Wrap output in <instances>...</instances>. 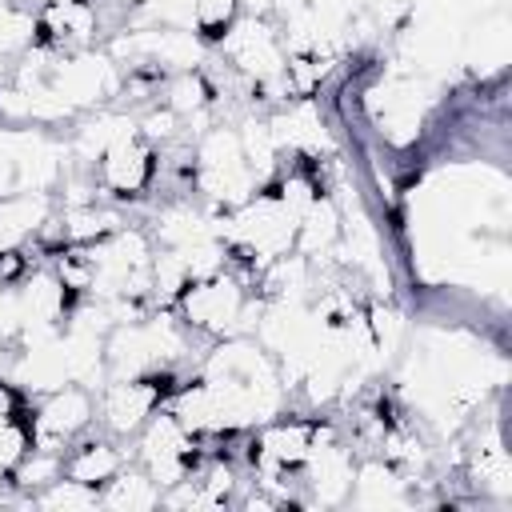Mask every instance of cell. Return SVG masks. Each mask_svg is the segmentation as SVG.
Listing matches in <instances>:
<instances>
[{
    "label": "cell",
    "mask_w": 512,
    "mask_h": 512,
    "mask_svg": "<svg viewBox=\"0 0 512 512\" xmlns=\"http://www.w3.org/2000/svg\"><path fill=\"white\" fill-rule=\"evenodd\" d=\"M240 12H244V16H260V20H268V16L276 12V0H240Z\"/></svg>",
    "instance_id": "4dcf8cb0"
},
{
    "label": "cell",
    "mask_w": 512,
    "mask_h": 512,
    "mask_svg": "<svg viewBox=\"0 0 512 512\" xmlns=\"http://www.w3.org/2000/svg\"><path fill=\"white\" fill-rule=\"evenodd\" d=\"M4 476H8V472H4V468H0V480H4Z\"/></svg>",
    "instance_id": "e575fe53"
},
{
    "label": "cell",
    "mask_w": 512,
    "mask_h": 512,
    "mask_svg": "<svg viewBox=\"0 0 512 512\" xmlns=\"http://www.w3.org/2000/svg\"><path fill=\"white\" fill-rule=\"evenodd\" d=\"M136 124H140V136H144L148 144H156V140L164 144V140H172V136L180 132V116H176L168 104H164V108H152V112L140 116Z\"/></svg>",
    "instance_id": "f546056e"
},
{
    "label": "cell",
    "mask_w": 512,
    "mask_h": 512,
    "mask_svg": "<svg viewBox=\"0 0 512 512\" xmlns=\"http://www.w3.org/2000/svg\"><path fill=\"white\" fill-rule=\"evenodd\" d=\"M48 80H52V88H56L76 112H92L96 104H104L108 96H116V92L124 88L120 64H116L108 52H96V48H80V52L56 56Z\"/></svg>",
    "instance_id": "3957f363"
},
{
    "label": "cell",
    "mask_w": 512,
    "mask_h": 512,
    "mask_svg": "<svg viewBox=\"0 0 512 512\" xmlns=\"http://www.w3.org/2000/svg\"><path fill=\"white\" fill-rule=\"evenodd\" d=\"M220 52L232 60V68L248 80V84H260V80H272L284 72L288 64V52H284V40H280V28L272 20H260V16H236L224 36L216 40Z\"/></svg>",
    "instance_id": "6da1fadb"
},
{
    "label": "cell",
    "mask_w": 512,
    "mask_h": 512,
    "mask_svg": "<svg viewBox=\"0 0 512 512\" xmlns=\"http://www.w3.org/2000/svg\"><path fill=\"white\" fill-rule=\"evenodd\" d=\"M164 404L160 376H132V380H108L100 388V420L112 436H132L144 428V420Z\"/></svg>",
    "instance_id": "52a82bcc"
},
{
    "label": "cell",
    "mask_w": 512,
    "mask_h": 512,
    "mask_svg": "<svg viewBox=\"0 0 512 512\" xmlns=\"http://www.w3.org/2000/svg\"><path fill=\"white\" fill-rule=\"evenodd\" d=\"M96 164H100V188H108L112 196H136L152 180V144L144 136L120 140Z\"/></svg>",
    "instance_id": "9c48e42d"
},
{
    "label": "cell",
    "mask_w": 512,
    "mask_h": 512,
    "mask_svg": "<svg viewBox=\"0 0 512 512\" xmlns=\"http://www.w3.org/2000/svg\"><path fill=\"white\" fill-rule=\"evenodd\" d=\"M116 228H120V216H116L112 208H100L96 200H92V204H72V208H64V224H60L64 244H72V248H88V244L112 236Z\"/></svg>",
    "instance_id": "ac0fdd59"
},
{
    "label": "cell",
    "mask_w": 512,
    "mask_h": 512,
    "mask_svg": "<svg viewBox=\"0 0 512 512\" xmlns=\"http://www.w3.org/2000/svg\"><path fill=\"white\" fill-rule=\"evenodd\" d=\"M52 220V192H8L0 196V248L16 252L28 236Z\"/></svg>",
    "instance_id": "8fae6325"
},
{
    "label": "cell",
    "mask_w": 512,
    "mask_h": 512,
    "mask_svg": "<svg viewBox=\"0 0 512 512\" xmlns=\"http://www.w3.org/2000/svg\"><path fill=\"white\" fill-rule=\"evenodd\" d=\"M336 240H340V200L320 192L312 200V208L296 220V244H292V252H300V256H308L316 264V260L332 256Z\"/></svg>",
    "instance_id": "4fadbf2b"
},
{
    "label": "cell",
    "mask_w": 512,
    "mask_h": 512,
    "mask_svg": "<svg viewBox=\"0 0 512 512\" xmlns=\"http://www.w3.org/2000/svg\"><path fill=\"white\" fill-rule=\"evenodd\" d=\"M236 16H240V0H196V32L208 44H216Z\"/></svg>",
    "instance_id": "f1b7e54d"
},
{
    "label": "cell",
    "mask_w": 512,
    "mask_h": 512,
    "mask_svg": "<svg viewBox=\"0 0 512 512\" xmlns=\"http://www.w3.org/2000/svg\"><path fill=\"white\" fill-rule=\"evenodd\" d=\"M96 408H92V392L80 384H64L56 392H48L32 416V448H48L60 452L76 432H84L92 424Z\"/></svg>",
    "instance_id": "8992f818"
},
{
    "label": "cell",
    "mask_w": 512,
    "mask_h": 512,
    "mask_svg": "<svg viewBox=\"0 0 512 512\" xmlns=\"http://www.w3.org/2000/svg\"><path fill=\"white\" fill-rule=\"evenodd\" d=\"M148 28H196V0H140Z\"/></svg>",
    "instance_id": "83f0119b"
},
{
    "label": "cell",
    "mask_w": 512,
    "mask_h": 512,
    "mask_svg": "<svg viewBox=\"0 0 512 512\" xmlns=\"http://www.w3.org/2000/svg\"><path fill=\"white\" fill-rule=\"evenodd\" d=\"M8 476H12V484L20 492H36V488L52 484L56 476H64V456L60 452H48V448H28Z\"/></svg>",
    "instance_id": "d4e9b609"
},
{
    "label": "cell",
    "mask_w": 512,
    "mask_h": 512,
    "mask_svg": "<svg viewBox=\"0 0 512 512\" xmlns=\"http://www.w3.org/2000/svg\"><path fill=\"white\" fill-rule=\"evenodd\" d=\"M32 508H48V512H88L100 508V488L80 484L72 476H56L52 484L32 492Z\"/></svg>",
    "instance_id": "44dd1931"
},
{
    "label": "cell",
    "mask_w": 512,
    "mask_h": 512,
    "mask_svg": "<svg viewBox=\"0 0 512 512\" xmlns=\"http://www.w3.org/2000/svg\"><path fill=\"white\" fill-rule=\"evenodd\" d=\"M40 36V20L24 8V4H12V0H0V56H20L36 44Z\"/></svg>",
    "instance_id": "cb8c5ba5"
},
{
    "label": "cell",
    "mask_w": 512,
    "mask_h": 512,
    "mask_svg": "<svg viewBox=\"0 0 512 512\" xmlns=\"http://www.w3.org/2000/svg\"><path fill=\"white\" fill-rule=\"evenodd\" d=\"M132 136H140V124H136V116L132 112H120V108H92V116L76 128V136H72V156L80 160V164H96L108 148H116L120 140H132Z\"/></svg>",
    "instance_id": "30bf717a"
},
{
    "label": "cell",
    "mask_w": 512,
    "mask_h": 512,
    "mask_svg": "<svg viewBox=\"0 0 512 512\" xmlns=\"http://www.w3.org/2000/svg\"><path fill=\"white\" fill-rule=\"evenodd\" d=\"M472 476H476V484H480L484 492H492V496H500V500L512 492V464H508V452H504V444H500L496 432L488 436L484 448H476V456H472Z\"/></svg>",
    "instance_id": "7402d4cb"
},
{
    "label": "cell",
    "mask_w": 512,
    "mask_h": 512,
    "mask_svg": "<svg viewBox=\"0 0 512 512\" xmlns=\"http://www.w3.org/2000/svg\"><path fill=\"white\" fill-rule=\"evenodd\" d=\"M44 4H72V0H44Z\"/></svg>",
    "instance_id": "836d02e7"
},
{
    "label": "cell",
    "mask_w": 512,
    "mask_h": 512,
    "mask_svg": "<svg viewBox=\"0 0 512 512\" xmlns=\"http://www.w3.org/2000/svg\"><path fill=\"white\" fill-rule=\"evenodd\" d=\"M304 484L312 488V500L316 504H344L348 492H352V476H356V464H352V452L336 440V428L332 424H312V444H308V456H304Z\"/></svg>",
    "instance_id": "5b68a950"
},
{
    "label": "cell",
    "mask_w": 512,
    "mask_h": 512,
    "mask_svg": "<svg viewBox=\"0 0 512 512\" xmlns=\"http://www.w3.org/2000/svg\"><path fill=\"white\" fill-rule=\"evenodd\" d=\"M4 76H8V64H4V56H0V80H4Z\"/></svg>",
    "instance_id": "d6a6232c"
},
{
    "label": "cell",
    "mask_w": 512,
    "mask_h": 512,
    "mask_svg": "<svg viewBox=\"0 0 512 512\" xmlns=\"http://www.w3.org/2000/svg\"><path fill=\"white\" fill-rule=\"evenodd\" d=\"M160 484L144 472V468H120L104 488H100V504L112 508V512H148V508H160Z\"/></svg>",
    "instance_id": "2e32d148"
},
{
    "label": "cell",
    "mask_w": 512,
    "mask_h": 512,
    "mask_svg": "<svg viewBox=\"0 0 512 512\" xmlns=\"http://www.w3.org/2000/svg\"><path fill=\"white\" fill-rule=\"evenodd\" d=\"M24 96H28V124H40V128H48V124H64V120H72L76 116V108L52 88V80H40V84H32V88H20Z\"/></svg>",
    "instance_id": "484cf974"
},
{
    "label": "cell",
    "mask_w": 512,
    "mask_h": 512,
    "mask_svg": "<svg viewBox=\"0 0 512 512\" xmlns=\"http://www.w3.org/2000/svg\"><path fill=\"white\" fill-rule=\"evenodd\" d=\"M24 320H48V324H64L68 316V288L52 268H40L32 276H24V284L16 288Z\"/></svg>",
    "instance_id": "5bb4252c"
},
{
    "label": "cell",
    "mask_w": 512,
    "mask_h": 512,
    "mask_svg": "<svg viewBox=\"0 0 512 512\" xmlns=\"http://www.w3.org/2000/svg\"><path fill=\"white\" fill-rule=\"evenodd\" d=\"M272 196H276V204L284 208V216L296 224V220L312 208V200L320 196V184H316L308 172H288V176H280V188H276Z\"/></svg>",
    "instance_id": "4316f807"
},
{
    "label": "cell",
    "mask_w": 512,
    "mask_h": 512,
    "mask_svg": "<svg viewBox=\"0 0 512 512\" xmlns=\"http://www.w3.org/2000/svg\"><path fill=\"white\" fill-rule=\"evenodd\" d=\"M44 44H68V48H92L96 28H100V12L92 0H72V4H44V12L36 16Z\"/></svg>",
    "instance_id": "7c38bea8"
},
{
    "label": "cell",
    "mask_w": 512,
    "mask_h": 512,
    "mask_svg": "<svg viewBox=\"0 0 512 512\" xmlns=\"http://www.w3.org/2000/svg\"><path fill=\"white\" fill-rule=\"evenodd\" d=\"M348 500L356 508H392L404 500V480L396 472V464L388 460H364L352 476V492Z\"/></svg>",
    "instance_id": "9a60e30c"
},
{
    "label": "cell",
    "mask_w": 512,
    "mask_h": 512,
    "mask_svg": "<svg viewBox=\"0 0 512 512\" xmlns=\"http://www.w3.org/2000/svg\"><path fill=\"white\" fill-rule=\"evenodd\" d=\"M124 464H128V456H124L116 444H108V440H88V444H80V448L64 460V476H72V480H80V484H92V488H104Z\"/></svg>",
    "instance_id": "e0dca14e"
},
{
    "label": "cell",
    "mask_w": 512,
    "mask_h": 512,
    "mask_svg": "<svg viewBox=\"0 0 512 512\" xmlns=\"http://www.w3.org/2000/svg\"><path fill=\"white\" fill-rule=\"evenodd\" d=\"M196 436L172 416V412H152L140 428V448H136V460L140 468L160 484V488H172L180 484L184 476H192L196 468Z\"/></svg>",
    "instance_id": "7a4b0ae2"
},
{
    "label": "cell",
    "mask_w": 512,
    "mask_h": 512,
    "mask_svg": "<svg viewBox=\"0 0 512 512\" xmlns=\"http://www.w3.org/2000/svg\"><path fill=\"white\" fill-rule=\"evenodd\" d=\"M200 236H212L208 212H196L192 204H168L156 212V240L160 248H184Z\"/></svg>",
    "instance_id": "ffe728a7"
},
{
    "label": "cell",
    "mask_w": 512,
    "mask_h": 512,
    "mask_svg": "<svg viewBox=\"0 0 512 512\" xmlns=\"http://www.w3.org/2000/svg\"><path fill=\"white\" fill-rule=\"evenodd\" d=\"M112 4H120V8H140V0H112Z\"/></svg>",
    "instance_id": "1f68e13d"
},
{
    "label": "cell",
    "mask_w": 512,
    "mask_h": 512,
    "mask_svg": "<svg viewBox=\"0 0 512 512\" xmlns=\"http://www.w3.org/2000/svg\"><path fill=\"white\" fill-rule=\"evenodd\" d=\"M236 136H240V148H244V160H248V168L256 172V180L260 184H268V176L276 172V164H280V148H276V136H272V128H268V116H244L240 120V128H236Z\"/></svg>",
    "instance_id": "d6986e66"
},
{
    "label": "cell",
    "mask_w": 512,
    "mask_h": 512,
    "mask_svg": "<svg viewBox=\"0 0 512 512\" xmlns=\"http://www.w3.org/2000/svg\"><path fill=\"white\" fill-rule=\"evenodd\" d=\"M268 128H272L280 152H296V156H312V160L336 152V136L324 124V112L312 96H300V100L284 104L280 112H272Z\"/></svg>",
    "instance_id": "ba28073f"
},
{
    "label": "cell",
    "mask_w": 512,
    "mask_h": 512,
    "mask_svg": "<svg viewBox=\"0 0 512 512\" xmlns=\"http://www.w3.org/2000/svg\"><path fill=\"white\" fill-rule=\"evenodd\" d=\"M180 316L188 328L196 332H208V336H236V324H240V312L248 304V292L236 276L228 272H216V276H204V280H192L184 292H180Z\"/></svg>",
    "instance_id": "277c9868"
},
{
    "label": "cell",
    "mask_w": 512,
    "mask_h": 512,
    "mask_svg": "<svg viewBox=\"0 0 512 512\" xmlns=\"http://www.w3.org/2000/svg\"><path fill=\"white\" fill-rule=\"evenodd\" d=\"M212 84L200 76V68L196 72H172V80H168V88H164V104L180 116V120H188V116H196V112H204V108H212Z\"/></svg>",
    "instance_id": "603a6c76"
}]
</instances>
